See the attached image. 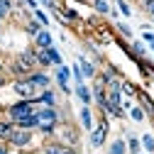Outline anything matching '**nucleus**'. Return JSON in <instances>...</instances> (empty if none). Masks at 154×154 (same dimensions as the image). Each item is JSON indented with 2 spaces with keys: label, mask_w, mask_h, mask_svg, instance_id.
<instances>
[{
  "label": "nucleus",
  "mask_w": 154,
  "mask_h": 154,
  "mask_svg": "<svg viewBox=\"0 0 154 154\" xmlns=\"http://www.w3.org/2000/svg\"><path fill=\"white\" fill-rule=\"evenodd\" d=\"M34 47H37V49H49V47H54V37H51V32H49V29H42L39 34L34 37Z\"/></svg>",
  "instance_id": "8"
},
{
  "label": "nucleus",
  "mask_w": 154,
  "mask_h": 154,
  "mask_svg": "<svg viewBox=\"0 0 154 154\" xmlns=\"http://www.w3.org/2000/svg\"><path fill=\"white\" fill-rule=\"evenodd\" d=\"M105 137H108V122L103 120L100 125H95L93 130H91V147H103L105 144Z\"/></svg>",
  "instance_id": "5"
},
{
  "label": "nucleus",
  "mask_w": 154,
  "mask_h": 154,
  "mask_svg": "<svg viewBox=\"0 0 154 154\" xmlns=\"http://www.w3.org/2000/svg\"><path fill=\"white\" fill-rule=\"evenodd\" d=\"M0 154H10V147L5 142H0Z\"/></svg>",
  "instance_id": "32"
},
{
  "label": "nucleus",
  "mask_w": 154,
  "mask_h": 154,
  "mask_svg": "<svg viewBox=\"0 0 154 154\" xmlns=\"http://www.w3.org/2000/svg\"><path fill=\"white\" fill-rule=\"evenodd\" d=\"M125 152H127V142L125 140H115L108 147V154H125Z\"/></svg>",
  "instance_id": "15"
},
{
  "label": "nucleus",
  "mask_w": 154,
  "mask_h": 154,
  "mask_svg": "<svg viewBox=\"0 0 154 154\" xmlns=\"http://www.w3.org/2000/svg\"><path fill=\"white\" fill-rule=\"evenodd\" d=\"M152 22H154V15H152Z\"/></svg>",
  "instance_id": "37"
},
{
  "label": "nucleus",
  "mask_w": 154,
  "mask_h": 154,
  "mask_svg": "<svg viewBox=\"0 0 154 154\" xmlns=\"http://www.w3.org/2000/svg\"><path fill=\"white\" fill-rule=\"evenodd\" d=\"M122 91H125V93H127V95H132V93H134V88H132V86H130V83H122Z\"/></svg>",
  "instance_id": "31"
},
{
  "label": "nucleus",
  "mask_w": 154,
  "mask_h": 154,
  "mask_svg": "<svg viewBox=\"0 0 154 154\" xmlns=\"http://www.w3.org/2000/svg\"><path fill=\"white\" fill-rule=\"evenodd\" d=\"M64 147H66V144H61V142H51V144H47V147L42 149V154H61Z\"/></svg>",
  "instance_id": "19"
},
{
  "label": "nucleus",
  "mask_w": 154,
  "mask_h": 154,
  "mask_svg": "<svg viewBox=\"0 0 154 154\" xmlns=\"http://www.w3.org/2000/svg\"><path fill=\"white\" fill-rule=\"evenodd\" d=\"M79 66H81V73H83V79H93V76H95V66H93L88 59L79 56Z\"/></svg>",
  "instance_id": "14"
},
{
  "label": "nucleus",
  "mask_w": 154,
  "mask_h": 154,
  "mask_svg": "<svg viewBox=\"0 0 154 154\" xmlns=\"http://www.w3.org/2000/svg\"><path fill=\"white\" fill-rule=\"evenodd\" d=\"M142 39H144V42L152 47V51H154V34H152V32H144V34H142Z\"/></svg>",
  "instance_id": "29"
},
{
  "label": "nucleus",
  "mask_w": 154,
  "mask_h": 154,
  "mask_svg": "<svg viewBox=\"0 0 154 154\" xmlns=\"http://www.w3.org/2000/svg\"><path fill=\"white\" fill-rule=\"evenodd\" d=\"M17 127H22V130H37L39 127V118H37V112L34 115H27V118H22L20 122H15Z\"/></svg>",
  "instance_id": "13"
},
{
  "label": "nucleus",
  "mask_w": 154,
  "mask_h": 154,
  "mask_svg": "<svg viewBox=\"0 0 154 154\" xmlns=\"http://www.w3.org/2000/svg\"><path fill=\"white\" fill-rule=\"evenodd\" d=\"M118 10H120L125 17H130V15H132V10H130V5L125 3V0H118Z\"/></svg>",
  "instance_id": "25"
},
{
  "label": "nucleus",
  "mask_w": 154,
  "mask_h": 154,
  "mask_svg": "<svg viewBox=\"0 0 154 154\" xmlns=\"http://www.w3.org/2000/svg\"><path fill=\"white\" fill-rule=\"evenodd\" d=\"M142 110L144 112H154V105H152V100L147 98V95H142Z\"/></svg>",
  "instance_id": "27"
},
{
  "label": "nucleus",
  "mask_w": 154,
  "mask_h": 154,
  "mask_svg": "<svg viewBox=\"0 0 154 154\" xmlns=\"http://www.w3.org/2000/svg\"><path fill=\"white\" fill-rule=\"evenodd\" d=\"M37 64H39V66H54L51 64V59H49V54H47V49H37Z\"/></svg>",
  "instance_id": "17"
},
{
  "label": "nucleus",
  "mask_w": 154,
  "mask_h": 154,
  "mask_svg": "<svg viewBox=\"0 0 154 154\" xmlns=\"http://www.w3.org/2000/svg\"><path fill=\"white\" fill-rule=\"evenodd\" d=\"M144 115H147V112H144L142 108H134V105L130 108V118H132L134 122H142V120H144Z\"/></svg>",
  "instance_id": "21"
},
{
  "label": "nucleus",
  "mask_w": 154,
  "mask_h": 154,
  "mask_svg": "<svg viewBox=\"0 0 154 154\" xmlns=\"http://www.w3.org/2000/svg\"><path fill=\"white\" fill-rule=\"evenodd\" d=\"M25 29H27V34H29V37H37V34H39L44 27H42V22H39V20H29Z\"/></svg>",
  "instance_id": "16"
},
{
  "label": "nucleus",
  "mask_w": 154,
  "mask_h": 154,
  "mask_svg": "<svg viewBox=\"0 0 154 154\" xmlns=\"http://www.w3.org/2000/svg\"><path fill=\"white\" fill-rule=\"evenodd\" d=\"M69 79H71V69H69V66H59V69H56V83H59V88H61L64 93H71Z\"/></svg>",
  "instance_id": "7"
},
{
  "label": "nucleus",
  "mask_w": 154,
  "mask_h": 154,
  "mask_svg": "<svg viewBox=\"0 0 154 154\" xmlns=\"http://www.w3.org/2000/svg\"><path fill=\"white\" fill-rule=\"evenodd\" d=\"M10 147H17V149H27L32 144V130H22V127H15L12 137L8 140Z\"/></svg>",
  "instance_id": "3"
},
{
  "label": "nucleus",
  "mask_w": 154,
  "mask_h": 154,
  "mask_svg": "<svg viewBox=\"0 0 154 154\" xmlns=\"http://www.w3.org/2000/svg\"><path fill=\"white\" fill-rule=\"evenodd\" d=\"M15 127H17V125H15V122H12L10 118H8V120H5V118L0 120V142H8V140L12 137V132H15Z\"/></svg>",
  "instance_id": "10"
},
{
  "label": "nucleus",
  "mask_w": 154,
  "mask_h": 154,
  "mask_svg": "<svg viewBox=\"0 0 154 154\" xmlns=\"http://www.w3.org/2000/svg\"><path fill=\"white\" fill-rule=\"evenodd\" d=\"M12 91L20 95L22 100H34V98H37V95H34V93H37V88H34L27 79H17V81L12 83Z\"/></svg>",
  "instance_id": "4"
},
{
  "label": "nucleus",
  "mask_w": 154,
  "mask_h": 154,
  "mask_svg": "<svg viewBox=\"0 0 154 154\" xmlns=\"http://www.w3.org/2000/svg\"><path fill=\"white\" fill-rule=\"evenodd\" d=\"M127 149H130L132 154H140V149H142V140H137V137H130V140H127Z\"/></svg>",
  "instance_id": "20"
},
{
  "label": "nucleus",
  "mask_w": 154,
  "mask_h": 154,
  "mask_svg": "<svg viewBox=\"0 0 154 154\" xmlns=\"http://www.w3.org/2000/svg\"><path fill=\"white\" fill-rule=\"evenodd\" d=\"M39 3H42V5H47V8H51V10H54V0H39Z\"/></svg>",
  "instance_id": "34"
},
{
  "label": "nucleus",
  "mask_w": 154,
  "mask_h": 154,
  "mask_svg": "<svg viewBox=\"0 0 154 154\" xmlns=\"http://www.w3.org/2000/svg\"><path fill=\"white\" fill-rule=\"evenodd\" d=\"M79 118H81V125H83V130H93V112H91V105H83L81 108V112H79Z\"/></svg>",
  "instance_id": "12"
},
{
  "label": "nucleus",
  "mask_w": 154,
  "mask_h": 154,
  "mask_svg": "<svg viewBox=\"0 0 154 154\" xmlns=\"http://www.w3.org/2000/svg\"><path fill=\"white\" fill-rule=\"evenodd\" d=\"M118 29H120V32H122V34L127 37V39H130V37H132V29H130V27H127L125 22H118Z\"/></svg>",
  "instance_id": "28"
},
{
  "label": "nucleus",
  "mask_w": 154,
  "mask_h": 154,
  "mask_svg": "<svg viewBox=\"0 0 154 154\" xmlns=\"http://www.w3.org/2000/svg\"><path fill=\"white\" fill-rule=\"evenodd\" d=\"M34 100H20V103H15L8 108V118L12 122H20L22 118H27V115H34Z\"/></svg>",
  "instance_id": "2"
},
{
  "label": "nucleus",
  "mask_w": 154,
  "mask_h": 154,
  "mask_svg": "<svg viewBox=\"0 0 154 154\" xmlns=\"http://www.w3.org/2000/svg\"><path fill=\"white\" fill-rule=\"evenodd\" d=\"M76 95H79V100H81L83 105H91V103H93V93H91V88H88L86 83H79V86H76Z\"/></svg>",
  "instance_id": "11"
},
{
  "label": "nucleus",
  "mask_w": 154,
  "mask_h": 154,
  "mask_svg": "<svg viewBox=\"0 0 154 154\" xmlns=\"http://www.w3.org/2000/svg\"><path fill=\"white\" fill-rule=\"evenodd\" d=\"M61 154H79V152H76L73 147H64V149H61Z\"/></svg>",
  "instance_id": "33"
},
{
  "label": "nucleus",
  "mask_w": 154,
  "mask_h": 154,
  "mask_svg": "<svg viewBox=\"0 0 154 154\" xmlns=\"http://www.w3.org/2000/svg\"><path fill=\"white\" fill-rule=\"evenodd\" d=\"M142 147L149 154H154V134H144V137H142Z\"/></svg>",
  "instance_id": "22"
},
{
  "label": "nucleus",
  "mask_w": 154,
  "mask_h": 154,
  "mask_svg": "<svg viewBox=\"0 0 154 154\" xmlns=\"http://www.w3.org/2000/svg\"><path fill=\"white\" fill-rule=\"evenodd\" d=\"M64 17H69V20H76V17H79V15H76L73 10H64Z\"/></svg>",
  "instance_id": "30"
},
{
  "label": "nucleus",
  "mask_w": 154,
  "mask_h": 154,
  "mask_svg": "<svg viewBox=\"0 0 154 154\" xmlns=\"http://www.w3.org/2000/svg\"><path fill=\"white\" fill-rule=\"evenodd\" d=\"M93 8L95 10H98V12H110V5H108V0H95V3H93Z\"/></svg>",
  "instance_id": "23"
},
{
  "label": "nucleus",
  "mask_w": 154,
  "mask_h": 154,
  "mask_svg": "<svg viewBox=\"0 0 154 154\" xmlns=\"http://www.w3.org/2000/svg\"><path fill=\"white\" fill-rule=\"evenodd\" d=\"M132 51L137 54V56H144V51H147V49H144V44H142V42H132Z\"/></svg>",
  "instance_id": "26"
},
{
  "label": "nucleus",
  "mask_w": 154,
  "mask_h": 154,
  "mask_svg": "<svg viewBox=\"0 0 154 154\" xmlns=\"http://www.w3.org/2000/svg\"><path fill=\"white\" fill-rule=\"evenodd\" d=\"M37 118H39V130L42 134H54L56 127H59V112L56 108H39L37 110Z\"/></svg>",
  "instance_id": "1"
},
{
  "label": "nucleus",
  "mask_w": 154,
  "mask_h": 154,
  "mask_svg": "<svg viewBox=\"0 0 154 154\" xmlns=\"http://www.w3.org/2000/svg\"><path fill=\"white\" fill-rule=\"evenodd\" d=\"M10 12H12V0H0V20L10 17Z\"/></svg>",
  "instance_id": "18"
},
{
  "label": "nucleus",
  "mask_w": 154,
  "mask_h": 154,
  "mask_svg": "<svg viewBox=\"0 0 154 154\" xmlns=\"http://www.w3.org/2000/svg\"><path fill=\"white\" fill-rule=\"evenodd\" d=\"M34 20H39L42 27H49V17L44 15V10H34Z\"/></svg>",
  "instance_id": "24"
},
{
  "label": "nucleus",
  "mask_w": 154,
  "mask_h": 154,
  "mask_svg": "<svg viewBox=\"0 0 154 154\" xmlns=\"http://www.w3.org/2000/svg\"><path fill=\"white\" fill-rule=\"evenodd\" d=\"M34 103H42L44 108H56V95H54L51 88H47V91H42V93L34 98Z\"/></svg>",
  "instance_id": "9"
},
{
  "label": "nucleus",
  "mask_w": 154,
  "mask_h": 154,
  "mask_svg": "<svg viewBox=\"0 0 154 154\" xmlns=\"http://www.w3.org/2000/svg\"><path fill=\"white\" fill-rule=\"evenodd\" d=\"M3 83H5V81H3V79H0V86H3Z\"/></svg>",
  "instance_id": "35"
},
{
  "label": "nucleus",
  "mask_w": 154,
  "mask_h": 154,
  "mask_svg": "<svg viewBox=\"0 0 154 154\" xmlns=\"http://www.w3.org/2000/svg\"><path fill=\"white\" fill-rule=\"evenodd\" d=\"M0 71H3V64H0Z\"/></svg>",
  "instance_id": "36"
},
{
  "label": "nucleus",
  "mask_w": 154,
  "mask_h": 154,
  "mask_svg": "<svg viewBox=\"0 0 154 154\" xmlns=\"http://www.w3.org/2000/svg\"><path fill=\"white\" fill-rule=\"evenodd\" d=\"M27 81H29L37 91H47V88H49V83H51V81H49V76H47V73H42V71L29 73V76H27Z\"/></svg>",
  "instance_id": "6"
}]
</instances>
